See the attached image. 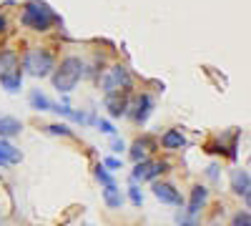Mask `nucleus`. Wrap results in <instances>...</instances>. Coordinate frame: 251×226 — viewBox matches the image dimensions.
Masks as SVG:
<instances>
[{"label": "nucleus", "mask_w": 251, "mask_h": 226, "mask_svg": "<svg viewBox=\"0 0 251 226\" xmlns=\"http://www.w3.org/2000/svg\"><path fill=\"white\" fill-rule=\"evenodd\" d=\"M0 166H3V169H8V166H10V163H8V158H5L3 153H0Z\"/></svg>", "instance_id": "cd10ccee"}, {"label": "nucleus", "mask_w": 251, "mask_h": 226, "mask_svg": "<svg viewBox=\"0 0 251 226\" xmlns=\"http://www.w3.org/2000/svg\"><path fill=\"white\" fill-rule=\"evenodd\" d=\"M234 226H251V216H249V211L236 214V216H234Z\"/></svg>", "instance_id": "5701e85b"}, {"label": "nucleus", "mask_w": 251, "mask_h": 226, "mask_svg": "<svg viewBox=\"0 0 251 226\" xmlns=\"http://www.w3.org/2000/svg\"><path fill=\"white\" fill-rule=\"evenodd\" d=\"M211 226H219V224H211Z\"/></svg>", "instance_id": "7c9ffc66"}, {"label": "nucleus", "mask_w": 251, "mask_h": 226, "mask_svg": "<svg viewBox=\"0 0 251 226\" xmlns=\"http://www.w3.org/2000/svg\"><path fill=\"white\" fill-rule=\"evenodd\" d=\"M5 28H8V20H5V18H3V15H0V33H3V30H5Z\"/></svg>", "instance_id": "bb28decb"}, {"label": "nucleus", "mask_w": 251, "mask_h": 226, "mask_svg": "<svg viewBox=\"0 0 251 226\" xmlns=\"http://www.w3.org/2000/svg\"><path fill=\"white\" fill-rule=\"evenodd\" d=\"M103 201H106L108 209H121L123 206V194L116 183H106V189H103Z\"/></svg>", "instance_id": "4468645a"}, {"label": "nucleus", "mask_w": 251, "mask_h": 226, "mask_svg": "<svg viewBox=\"0 0 251 226\" xmlns=\"http://www.w3.org/2000/svg\"><path fill=\"white\" fill-rule=\"evenodd\" d=\"M96 178L103 183V186H106V183H113V178H111V174H108V169L103 166V163H98L96 166Z\"/></svg>", "instance_id": "6ab92c4d"}, {"label": "nucleus", "mask_w": 251, "mask_h": 226, "mask_svg": "<svg viewBox=\"0 0 251 226\" xmlns=\"http://www.w3.org/2000/svg\"><path fill=\"white\" fill-rule=\"evenodd\" d=\"M48 133H53V136H73V131L66 126V123H53V126H48Z\"/></svg>", "instance_id": "aec40b11"}, {"label": "nucleus", "mask_w": 251, "mask_h": 226, "mask_svg": "<svg viewBox=\"0 0 251 226\" xmlns=\"http://www.w3.org/2000/svg\"><path fill=\"white\" fill-rule=\"evenodd\" d=\"M23 131V123L15 116H0V138H13Z\"/></svg>", "instance_id": "9b49d317"}, {"label": "nucleus", "mask_w": 251, "mask_h": 226, "mask_svg": "<svg viewBox=\"0 0 251 226\" xmlns=\"http://www.w3.org/2000/svg\"><path fill=\"white\" fill-rule=\"evenodd\" d=\"M5 3H15V0H5Z\"/></svg>", "instance_id": "c756f323"}, {"label": "nucleus", "mask_w": 251, "mask_h": 226, "mask_svg": "<svg viewBox=\"0 0 251 226\" xmlns=\"http://www.w3.org/2000/svg\"><path fill=\"white\" fill-rule=\"evenodd\" d=\"M0 153L8 158V163H18L20 158H23V153H20L13 143H8V138H0Z\"/></svg>", "instance_id": "dca6fc26"}, {"label": "nucleus", "mask_w": 251, "mask_h": 226, "mask_svg": "<svg viewBox=\"0 0 251 226\" xmlns=\"http://www.w3.org/2000/svg\"><path fill=\"white\" fill-rule=\"evenodd\" d=\"M153 196L161 201V203H171V206H181L183 203V199H181V194L171 186V183H153Z\"/></svg>", "instance_id": "0eeeda50"}, {"label": "nucleus", "mask_w": 251, "mask_h": 226, "mask_svg": "<svg viewBox=\"0 0 251 226\" xmlns=\"http://www.w3.org/2000/svg\"><path fill=\"white\" fill-rule=\"evenodd\" d=\"M96 126H98V131H100V133H108V136H116V128H113V123H111V121H106V118H100V121L96 123Z\"/></svg>", "instance_id": "4be33fe9"}, {"label": "nucleus", "mask_w": 251, "mask_h": 226, "mask_svg": "<svg viewBox=\"0 0 251 226\" xmlns=\"http://www.w3.org/2000/svg\"><path fill=\"white\" fill-rule=\"evenodd\" d=\"M30 108H35V111H50L48 96L40 93V91H30Z\"/></svg>", "instance_id": "f3484780"}, {"label": "nucleus", "mask_w": 251, "mask_h": 226, "mask_svg": "<svg viewBox=\"0 0 251 226\" xmlns=\"http://www.w3.org/2000/svg\"><path fill=\"white\" fill-rule=\"evenodd\" d=\"M161 146L166 151H178V149L186 146V136L181 131H176V128H169V131L161 136Z\"/></svg>", "instance_id": "9d476101"}, {"label": "nucleus", "mask_w": 251, "mask_h": 226, "mask_svg": "<svg viewBox=\"0 0 251 226\" xmlns=\"http://www.w3.org/2000/svg\"><path fill=\"white\" fill-rule=\"evenodd\" d=\"M151 111H153V98H151L149 93H141V96L136 98L133 121H136V123H146V121H149V116H151Z\"/></svg>", "instance_id": "6e6552de"}, {"label": "nucleus", "mask_w": 251, "mask_h": 226, "mask_svg": "<svg viewBox=\"0 0 251 226\" xmlns=\"http://www.w3.org/2000/svg\"><path fill=\"white\" fill-rule=\"evenodd\" d=\"M58 20L60 18L53 13V8L48 3H43V0H30L23 10V15H20V23L30 30H48L53 23H58Z\"/></svg>", "instance_id": "f03ea898"}, {"label": "nucleus", "mask_w": 251, "mask_h": 226, "mask_svg": "<svg viewBox=\"0 0 251 226\" xmlns=\"http://www.w3.org/2000/svg\"><path fill=\"white\" fill-rule=\"evenodd\" d=\"M146 146H151V141H149V138H138V141L133 143V149H131L133 161H143V158H146Z\"/></svg>", "instance_id": "a211bd4d"}, {"label": "nucleus", "mask_w": 251, "mask_h": 226, "mask_svg": "<svg viewBox=\"0 0 251 226\" xmlns=\"http://www.w3.org/2000/svg\"><path fill=\"white\" fill-rule=\"evenodd\" d=\"M100 88L103 93H121V91H128L131 88V73L126 66H111L106 73L100 75Z\"/></svg>", "instance_id": "39448f33"}, {"label": "nucleus", "mask_w": 251, "mask_h": 226, "mask_svg": "<svg viewBox=\"0 0 251 226\" xmlns=\"http://www.w3.org/2000/svg\"><path fill=\"white\" fill-rule=\"evenodd\" d=\"M53 68H55V60L43 48H30L23 58V73H28L33 78H46L53 73Z\"/></svg>", "instance_id": "20e7f679"}, {"label": "nucleus", "mask_w": 251, "mask_h": 226, "mask_svg": "<svg viewBox=\"0 0 251 226\" xmlns=\"http://www.w3.org/2000/svg\"><path fill=\"white\" fill-rule=\"evenodd\" d=\"M50 111H55L58 116H66V118H71V121H75V123H88V121H93V116H86V113H80V111H73V108L66 106V103H50Z\"/></svg>", "instance_id": "f8f14e48"}, {"label": "nucleus", "mask_w": 251, "mask_h": 226, "mask_svg": "<svg viewBox=\"0 0 251 226\" xmlns=\"http://www.w3.org/2000/svg\"><path fill=\"white\" fill-rule=\"evenodd\" d=\"M166 171V163H158V161H136V169L131 171V181L138 183V181H153L158 174Z\"/></svg>", "instance_id": "423d86ee"}, {"label": "nucleus", "mask_w": 251, "mask_h": 226, "mask_svg": "<svg viewBox=\"0 0 251 226\" xmlns=\"http://www.w3.org/2000/svg\"><path fill=\"white\" fill-rule=\"evenodd\" d=\"M0 83L8 93H18L23 88V71H20V58L15 50H0Z\"/></svg>", "instance_id": "7ed1b4c3"}, {"label": "nucleus", "mask_w": 251, "mask_h": 226, "mask_svg": "<svg viewBox=\"0 0 251 226\" xmlns=\"http://www.w3.org/2000/svg\"><path fill=\"white\" fill-rule=\"evenodd\" d=\"M216 169L219 166H208V176H211V178H216Z\"/></svg>", "instance_id": "c85d7f7f"}, {"label": "nucleus", "mask_w": 251, "mask_h": 226, "mask_svg": "<svg viewBox=\"0 0 251 226\" xmlns=\"http://www.w3.org/2000/svg\"><path fill=\"white\" fill-rule=\"evenodd\" d=\"M128 199H131L133 206H141V203H143V194H141V189L136 186V183H131V186H128Z\"/></svg>", "instance_id": "412c9836"}, {"label": "nucleus", "mask_w": 251, "mask_h": 226, "mask_svg": "<svg viewBox=\"0 0 251 226\" xmlns=\"http://www.w3.org/2000/svg\"><path fill=\"white\" fill-rule=\"evenodd\" d=\"M126 149V143H123V138H118V136H113V141H111V151H116V153H121Z\"/></svg>", "instance_id": "393cba45"}, {"label": "nucleus", "mask_w": 251, "mask_h": 226, "mask_svg": "<svg viewBox=\"0 0 251 226\" xmlns=\"http://www.w3.org/2000/svg\"><path fill=\"white\" fill-rule=\"evenodd\" d=\"M83 71H86V66H83V60L75 58V55H68L63 63L53 71V86L58 93H71L78 80L83 78Z\"/></svg>", "instance_id": "f257e3e1"}, {"label": "nucleus", "mask_w": 251, "mask_h": 226, "mask_svg": "<svg viewBox=\"0 0 251 226\" xmlns=\"http://www.w3.org/2000/svg\"><path fill=\"white\" fill-rule=\"evenodd\" d=\"M249 189H251V178H249V171L246 169H239L234 174V191L239 196H244V201L249 203Z\"/></svg>", "instance_id": "ddd939ff"}, {"label": "nucleus", "mask_w": 251, "mask_h": 226, "mask_svg": "<svg viewBox=\"0 0 251 226\" xmlns=\"http://www.w3.org/2000/svg\"><path fill=\"white\" fill-rule=\"evenodd\" d=\"M206 201H208V189H206V186H194L186 214H188V216H199V211L206 206Z\"/></svg>", "instance_id": "1a4fd4ad"}, {"label": "nucleus", "mask_w": 251, "mask_h": 226, "mask_svg": "<svg viewBox=\"0 0 251 226\" xmlns=\"http://www.w3.org/2000/svg\"><path fill=\"white\" fill-rule=\"evenodd\" d=\"M106 106H108V113H111L113 118L123 116L126 108H128V103L121 98V93H108V96H106Z\"/></svg>", "instance_id": "2eb2a0df"}, {"label": "nucleus", "mask_w": 251, "mask_h": 226, "mask_svg": "<svg viewBox=\"0 0 251 226\" xmlns=\"http://www.w3.org/2000/svg\"><path fill=\"white\" fill-rule=\"evenodd\" d=\"M103 166H106L108 171H118V169H121V158H116V156H108L106 161H103Z\"/></svg>", "instance_id": "b1692460"}, {"label": "nucleus", "mask_w": 251, "mask_h": 226, "mask_svg": "<svg viewBox=\"0 0 251 226\" xmlns=\"http://www.w3.org/2000/svg\"><path fill=\"white\" fill-rule=\"evenodd\" d=\"M178 224H181V226H199V224L194 221V216H188V214H186V216H178Z\"/></svg>", "instance_id": "a878e982"}]
</instances>
